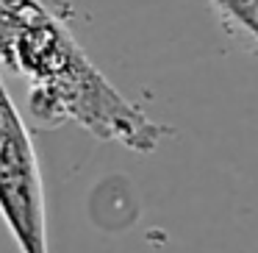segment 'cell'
<instances>
[{"label": "cell", "instance_id": "1", "mask_svg": "<svg viewBox=\"0 0 258 253\" xmlns=\"http://www.w3.org/2000/svg\"><path fill=\"white\" fill-rule=\"evenodd\" d=\"M9 70L28 81L31 120L39 128L75 123L95 139L134 153H153L169 134L167 125L131 103L97 70L67 23L50 9L20 36Z\"/></svg>", "mask_w": 258, "mask_h": 253}, {"label": "cell", "instance_id": "2", "mask_svg": "<svg viewBox=\"0 0 258 253\" xmlns=\"http://www.w3.org/2000/svg\"><path fill=\"white\" fill-rule=\"evenodd\" d=\"M0 217L20 253H50L42 167L0 73Z\"/></svg>", "mask_w": 258, "mask_h": 253}, {"label": "cell", "instance_id": "3", "mask_svg": "<svg viewBox=\"0 0 258 253\" xmlns=\"http://www.w3.org/2000/svg\"><path fill=\"white\" fill-rule=\"evenodd\" d=\"M42 0H0V64L9 67L20 36L45 12Z\"/></svg>", "mask_w": 258, "mask_h": 253}, {"label": "cell", "instance_id": "4", "mask_svg": "<svg viewBox=\"0 0 258 253\" xmlns=\"http://www.w3.org/2000/svg\"><path fill=\"white\" fill-rule=\"evenodd\" d=\"M222 23L236 39H244L258 53V0H211Z\"/></svg>", "mask_w": 258, "mask_h": 253}]
</instances>
